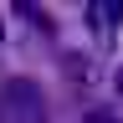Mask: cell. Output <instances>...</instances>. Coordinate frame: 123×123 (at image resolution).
<instances>
[{
    "label": "cell",
    "mask_w": 123,
    "mask_h": 123,
    "mask_svg": "<svg viewBox=\"0 0 123 123\" xmlns=\"http://www.w3.org/2000/svg\"><path fill=\"white\" fill-rule=\"evenodd\" d=\"M0 123H46V92L31 77H10L0 87Z\"/></svg>",
    "instance_id": "1"
},
{
    "label": "cell",
    "mask_w": 123,
    "mask_h": 123,
    "mask_svg": "<svg viewBox=\"0 0 123 123\" xmlns=\"http://www.w3.org/2000/svg\"><path fill=\"white\" fill-rule=\"evenodd\" d=\"M82 123H123V118H118V113H113V108H92V113H87V118H82Z\"/></svg>",
    "instance_id": "2"
},
{
    "label": "cell",
    "mask_w": 123,
    "mask_h": 123,
    "mask_svg": "<svg viewBox=\"0 0 123 123\" xmlns=\"http://www.w3.org/2000/svg\"><path fill=\"white\" fill-rule=\"evenodd\" d=\"M118 92H123V72H118Z\"/></svg>",
    "instance_id": "3"
},
{
    "label": "cell",
    "mask_w": 123,
    "mask_h": 123,
    "mask_svg": "<svg viewBox=\"0 0 123 123\" xmlns=\"http://www.w3.org/2000/svg\"><path fill=\"white\" fill-rule=\"evenodd\" d=\"M0 36H5V26H0Z\"/></svg>",
    "instance_id": "4"
}]
</instances>
